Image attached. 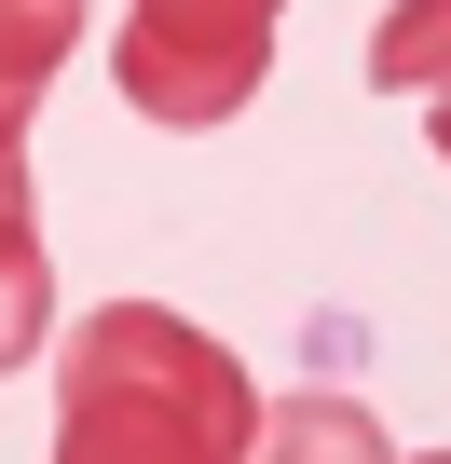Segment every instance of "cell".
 Returning a JSON list of instances; mask_svg holds the SVG:
<instances>
[{
	"instance_id": "1",
	"label": "cell",
	"mask_w": 451,
	"mask_h": 464,
	"mask_svg": "<svg viewBox=\"0 0 451 464\" xmlns=\"http://www.w3.org/2000/svg\"><path fill=\"white\" fill-rule=\"evenodd\" d=\"M260 396L233 342L164 301H96L55 355V464H247Z\"/></svg>"
},
{
	"instance_id": "8",
	"label": "cell",
	"mask_w": 451,
	"mask_h": 464,
	"mask_svg": "<svg viewBox=\"0 0 451 464\" xmlns=\"http://www.w3.org/2000/svg\"><path fill=\"white\" fill-rule=\"evenodd\" d=\"M424 464H451V450H424Z\"/></svg>"
},
{
	"instance_id": "5",
	"label": "cell",
	"mask_w": 451,
	"mask_h": 464,
	"mask_svg": "<svg viewBox=\"0 0 451 464\" xmlns=\"http://www.w3.org/2000/svg\"><path fill=\"white\" fill-rule=\"evenodd\" d=\"M369 82L383 96H451V0H397L369 28Z\"/></svg>"
},
{
	"instance_id": "7",
	"label": "cell",
	"mask_w": 451,
	"mask_h": 464,
	"mask_svg": "<svg viewBox=\"0 0 451 464\" xmlns=\"http://www.w3.org/2000/svg\"><path fill=\"white\" fill-rule=\"evenodd\" d=\"M437 164H451V96H437Z\"/></svg>"
},
{
	"instance_id": "2",
	"label": "cell",
	"mask_w": 451,
	"mask_h": 464,
	"mask_svg": "<svg viewBox=\"0 0 451 464\" xmlns=\"http://www.w3.org/2000/svg\"><path fill=\"white\" fill-rule=\"evenodd\" d=\"M274 28H288V0H123V110L137 123H233L274 69Z\"/></svg>"
},
{
	"instance_id": "4",
	"label": "cell",
	"mask_w": 451,
	"mask_h": 464,
	"mask_svg": "<svg viewBox=\"0 0 451 464\" xmlns=\"http://www.w3.org/2000/svg\"><path fill=\"white\" fill-rule=\"evenodd\" d=\"M247 464H397V437H383V410H356V396H260Z\"/></svg>"
},
{
	"instance_id": "3",
	"label": "cell",
	"mask_w": 451,
	"mask_h": 464,
	"mask_svg": "<svg viewBox=\"0 0 451 464\" xmlns=\"http://www.w3.org/2000/svg\"><path fill=\"white\" fill-rule=\"evenodd\" d=\"M83 55V0H0V205H28V110Z\"/></svg>"
},
{
	"instance_id": "6",
	"label": "cell",
	"mask_w": 451,
	"mask_h": 464,
	"mask_svg": "<svg viewBox=\"0 0 451 464\" xmlns=\"http://www.w3.org/2000/svg\"><path fill=\"white\" fill-rule=\"evenodd\" d=\"M42 328H55L42 232H28V205H0V369H28V355H42Z\"/></svg>"
}]
</instances>
